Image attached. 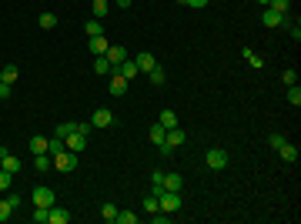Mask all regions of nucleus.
<instances>
[{
    "label": "nucleus",
    "mask_w": 301,
    "mask_h": 224,
    "mask_svg": "<svg viewBox=\"0 0 301 224\" xmlns=\"http://www.w3.org/2000/svg\"><path fill=\"white\" fill-rule=\"evenodd\" d=\"M157 208L167 214H178L181 211V191H161L157 194Z\"/></svg>",
    "instance_id": "1"
},
{
    "label": "nucleus",
    "mask_w": 301,
    "mask_h": 224,
    "mask_svg": "<svg viewBox=\"0 0 301 224\" xmlns=\"http://www.w3.org/2000/svg\"><path fill=\"white\" fill-rule=\"evenodd\" d=\"M104 57H107V60H111V64H114V67H117V64H124V60H127V57H131V54H127V50H124L121 44H111V47H107V54H104Z\"/></svg>",
    "instance_id": "10"
},
{
    "label": "nucleus",
    "mask_w": 301,
    "mask_h": 224,
    "mask_svg": "<svg viewBox=\"0 0 301 224\" xmlns=\"http://www.w3.org/2000/svg\"><path fill=\"white\" fill-rule=\"evenodd\" d=\"M147 80H151V84H154V87H161V84H164V70H161V67L147 70Z\"/></svg>",
    "instance_id": "30"
},
{
    "label": "nucleus",
    "mask_w": 301,
    "mask_h": 224,
    "mask_svg": "<svg viewBox=\"0 0 301 224\" xmlns=\"http://www.w3.org/2000/svg\"><path fill=\"white\" fill-rule=\"evenodd\" d=\"M37 23H40L44 30H54V27H57V17H54V13H50V10H44V13H40V17H37Z\"/></svg>",
    "instance_id": "25"
},
{
    "label": "nucleus",
    "mask_w": 301,
    "mask_h": 224,
    "mask_svg": "<svg viewBox=\"0 0 301 224\" xmlns=\"http://www.w3.org/2000/svg\"><path fill=\"white\" fill-rule=\"evenodd\" d=\"M184 7H194V10H201V7H208V0H184Z\"/></svg>",
    "instance_id": "44"
},
{
    "label": "nucleus",
    "mask_w": 301,
    "mask_h": 224,
    "mask_svg": "<svg viewBox=\"0 0 301 224\" xmlns=\"http://www.w3.org/2000/svg\"><path fill=\"white\" fill-rule=\"evenodd\" d=\"M281 80H285V87H295V84H298V74H295V70H285V74H281Z\"/></svg>",
    "instance_id": "39"
},
{
    "label": "nucleus",
    "mask_w": 301,
    "mask_h": 224,
    "mask_svg": "<svg viewBox=\"0 0 301 224\" xmlns=\"http://www.w3.org/2000/svg\"><path fill=\"white\" fill-rule=\"evenodd\" d=\"M111 124H114V114L107 107H97L94 117H90V127H111Z\"/></svg>",
    "instance_id": "8"
},
{
    "label": "nucleus",
    "mask_w": 301,
    "mask_h": 224,
    "mask_svg": "<svg viewBox=\"0 0 301 224\" xmlns=\"http://www.w3.org/2000/svg\"><path fill=\"white\" fill-rule=\"evenodd\" d=\"M268 144H271L275 151H278V147L285 144V134H268Z\"/></svg>",
    "instance_id": "42"
},
{
    "label": "nucleus",
    "mask_w": 301,
    "mask_h": 224,
    "mask_svg": "<svg viewBox=\"0 0 301 224\" xmlns=\"http://www.w3.org/2000/svg\"><path fill=\"white\" fill-rule=\"evenodd\" d=\"M90 13H94L97 20H104V13H107V0H94V7H90Z\"/></svg>",
    "instance_id": "28"
},
{
    "label": "nucleus",
    "mask_w": 301,
    "mask_h": 224,
    "mask_svg": "<svg viewBox=\"0 0 301 224\" xmlns=\"http://www.w3.org/2000/svg\"><path fill=\"white\" fill-rule=\"evenodd\" d=\"M33 208H54V188H37L33 191Z\"/></svg>",
    "instance_id": "6"
},
{
    "label": "nucleus",
    "mask_w": 301,
    "mask_h": 224,
    "mask_svg": "<svg viewBox=\"0 0 301 224\" xmlns=\"http://www.w3.org/2000/svg\"><path fill=\"white\" fill-rule=\"evenodd\" d=\"M114 70H117V74H121L124 80H134L137 74H141V70H137V64H134V57H127V60H124V64H117Z\"/></svg>",
    "instance_id": "9"
},
{
    "label": "nucleus",
    "mask_w": 301,
    "mask_h": 224,
    "mask_svg": "<svg viewBox=\"0 0 301 224\" xmlns=\"http://www.w3.org/2000/svg\"><path fill=\"white\" fill-rule=\"evenodd\" d=\"M64 151H67V144H64V137H47V154H50V157H57V154H64Z\"/></svg>",
    "instance_id": "16"
},
{
    "label": "nucleus",
    "mask_w": 301,
    "mask_h": 224,
    "mask_svg": "<svg viewBox=\"0 0 301 224\" xmlns=\"http://www.w3.org/2000/svg\"><path fill=\"white\" fill-rule=\"evenodd\" d=\"M285 20H288V13L275 10V7H265V17H261L265 27H285Z\"/></svg>",
    "instance_id": "5"
},
{
    "label": "nucleus",
    "mask_w": 301,
    "mask_h": 224,
    "mask_svg": "<svg viewBox=\"0 0 301 224\" xmlns=\"http://www.w3.org/2000/svg\"><path fill=\"white\" fill-rule=\"evenodd\" d=\"M84 30H87V37H97V34H104V23H100L97 17H90V20L84 23Z\"/></svg>",
    "instance_id": "24"
},
{
    "label": "nucleus",
    "mask_w": 301,
    "mask_h": 224,
    "mask_svg": "<svg viewBox=\"0 0 301 224\" xmlns=\"http://www.w3.org/2000/svg\"><path fill=\"white\" fill-rule=\"evenodd\" d=\"M181 188H184V178L178 171H171V174L164 171V191H181Z\"/></svg>",
    "instance_id": "14"
},
{
    "label": "nucleus",
    "mask_w": 301,
    "mask_h": 224,
    "mask_svg": "<svg viewBox=\"0 0 301 224\" xmlns=\"http://www.w3.org/2000/svg\"><path fill=\"white\" fill-rule=\"evenodd\" d=\"M204 161H208V168L211 171H224L228 168V151H224V147H211Z\"/></svg>",
    "instance_id": "3"
},
{
    "label": "nucleus",
    "mask_w": 301,
    "mask_h": 224,
    "mask_svg": "<svg viewBox=\"0 0 301 224\" xmlns=\"http://www.w3.org/2000/svg\"><path fill=\"white\" fill-rule=\"evenodd\" d=\"M3 154H7V147H0V161H3Z\"/></svg>",
    "instance_id": "48"
},
{
    "label": "nucleus",
    "mask_w": 301,
    "mask_h": 224,
    "mask_svg": "<svg viewBox=\"0 0 301 224\" xmlns=\"http://www.w3.org/2000/svg\"><path fill=\"white\" fill-rule=\"evenodd\" d=\"M50 164H54V157H50V154H33V168L40 171V174H47Z\"/></svg>",
    "instance_id": "19"
},
{
    "label": "nucleus",
    "mask_w": 301,
    "mask_h": 224,
    "mask_svg": "<svg viewBox=\"0 0 301 224\" xmlns=\"http://www.w3.org/2000/svg\"><path fill=\"white\" fill-rule=\"evenodd\" d=\"M10 184H13V174H10V171H3V168H0V191H7Z\"/></svg>",
    "instance_id": "37"
},
{
    "label": "nucleus",
    "mask_w": 301,
    "mask_h": 224,
    "mask_svg": "<svg viewBox=\"0 0 301 224\" xmlns=\"http://www.w3.org/2000/svg\"><path fill=\"white\" fill-rule=\"evenodd\" d=\"M10 94H13V87H10V84H3V80H0V101H10Z\"/></svg>",
    "instance_id": "43"
},
{
    "label": "nucleus",
    "mask_w": 301,
    "mask_h": 224,
    "mask_svg": "<svg viewBox=\"0 0 301 224\" xmlns=\"http://www.w3.org/2000/svg\"><path fill=\"white\" fill-rule=\"evenodd\" d=\"M241 54H245V60H248V64H251V67H258V70L265 67V60H261V57H258L255 50H241Z\"/></svg>",
    "instance_id": "29"
},
{
    "label": "nucleus",
    "mask_w": 301,
    "mask_h": 224,
    "mask_svg": "<svg viewBox=\"0 0 301 224\" xmlns=\"http://www.w3.org/2000/svg\"><path fill=\"white\" fill-rule=\"evenodd\" d=\"M70 218H74V214L67 211V208H50V218H47V224H70Z\"/></svg>",
    "instance_id": "11"
},
{
    "label": "nucleus",
    "mask_w": 301,
    "mask_h": 224,
    "mask_svg": "<svg viewBox=\"0 0 301 224\" xmlns=\"http://www.w3.org/2000/svg\"><path fill=\"white\" fill-rule=\"evenodd\" d=\"M57 137H67V134H74V121H64V124H57Z\"/></svg>",
    "instance_id": "35"
},
{
    "label": "nucleus",
    "mask_w": 301,
    "mask_h": 224,
    "mask_svg": "<svg viewBox=\"0 0 301 224\" xmlns=\"http://www.w3.org/2000/svg\"><path fill=\"white\" fill-rule=\"evenodd\" d=\"M134 0H117V7H131Z\"/></svg>",
    "instance_id": "47"
},
{
    "label": "nucleus",
    "mask_w": 301,
    "mask_h": 224,
    "mask_svg": "<svg viewBox=\"0 0 301 224\" xmlns=\"http://www.w3.org/2000/svg\"><path fill=\"white\" fill-rule=\"evenodd\" d=\"M141 208H144L147 214H154V211H161V208H157V198H154V194H147L144 201H141Z\"/></svg>",
    "instance_id": "32"
},
{
    "label": "nucleus",
    "mask_w": 301,
    "mask_h": 224,
    "mask_svg": "<svg viewBox=\"0 0 301 224\" xmlns=\"http://www.w3.org/2000/svg\"><path fill=\"white\" fill-rule=\"evenodd\" d=\"M278 154H281V161H291V164H295V161H298V147L285 141V144L278 147Z\"/></svg>",
    "instance_id": "20"
},
{
    "label": "nucleus",
    "mask_w": 301,
    "mask_h": 224,
    "mask_svg": "<svg viewBox=\"0 0 301 224\" xmlns=\"http://www.w3.org/2000/svg\"><path fill=\"white\" fill-rule=\"evenodd\" d=\"M107 47H111V44H107V37H104V34L87 37V50H90V54H107Z\"/></svg>",
    "instance_id": "12"
},
{
    "label": "nucleus",
    "mask_w": 301,
    "mask_h": 224,
    "mask_svg": "<svg viewBox=\"0 0 301 224\" xmlns=\"http://www.w3.org/2000/svg\"><path fill=\"white\" fill-rule=\"evenodd\" d=\"M37 224H47V218H50V208H33V214H30Z\"/></svg>",
    "instance_id": "31"
},
{
    "label": "nucleus",
    "mask_w": 301,
    "mask_h": 224,
    "mask_svg": "<svg viewBox=\"0 0 301 224\" xmlns=\"http://www.w3.org/2000/svg\"><path fill=\"white\" fill-rule=\"evenodd\" d=\"M117 221L121 224H137V214L134 211H117Z\"/></svg>",
    "instance_id": "38"
},
{
    "label": "nucleus",
    "mask_w": 301,
    "mask_h": 224,
    "mask_svg": "<svg viewBox=\"0 0 301 224\" xmlns=\"http://www.w3.org/2000/svg\"><path fill=\"white\" fill-rule=\"evenodd\" d=\"M30 151L33 154H47V137H30Z\"/></svg>",
    "instance_id": "27"
},
{
    "label": "nucleus",
    "mask_w": 301,
    "mask_h": 224,
    "mask_svg": "<svg viewBox=\"0 0 301 224\" xmlns=\"http://www.w3.org/2000/svg\"><path fill=\"white\" fill-rule=\"evenodd\" d=\"M74 168H77V154L74 151H64V154L54 157V171H60V174H70Z\"/></svg>",
    "instance_id": "2"
},
{
    "label": "nucleus",
    "mask_w": 301,
    "mask_h": 224,
    "mask_svg": "<svg viewBox=\"0 0 301 224\" xmlns=\"http://www.w3.org/2000/svg\"><path fill=\"white\" fill-rule=\"evenodd\" d=\"M167 144L174 147V151H178L181 144H184V141H188V134H184V131H181V127H171V131H167V137H164Z\"/></svg>",
    "instance_id": "15"
},
{
    "label": "nucleus",
    "mask_w": 301,
    "mask_h": 224,
    "mask_svg": "<svg viewBox=\"0 0 301 224\" xmlns=\"http://www.w3.org/2000/svg\"><path fill=\"white\" fill-rule=\"evenodd\" d=\"M147 137H151V144H164V137H167V131L164 127H161V124H154V127H151V131H147Z\"/></svg>",
    "instance_id": "22"
},
{
    "label": "nucleus",
    "mask_w": 301,
    "mask_h": 224,
    "mask_svg": "<svg viewBox=\"0 0 301 224\" xmlns=\"http://www.w3.org/2000/svg\"><path fill=\"white\" fill-rule=\"evenodd\" d=\"M107 90H111V97H124V94H127V80H124L121 74L114 70L111 80H107Z\"/></svg>",
    "instance_id": "7"
},
{
    "label": "nucleus",
    "mask_w": 301,
    "mask_h": 224,
    "mask_svg": "<svg viewBox=\"0 0 301 224\" xmlns=\"http://www.w3.org/2000/svg\"><path fill=\"white\" fill-rule=\"evenodd\" d=\"M151 184L164 191V171H154V174H151Z\"/></svg>",
    "instance_id": "41"
},
{
    "label": "nucleus",
    "mask_w": 301,
    "mask_h": 224,
    "mask_svg": "<svg viewBox=\"0 0 301 224\" xmlns=\"http://www.w3.org/2000/svg\"><path fill=\"white\" fill-rule=\"evenodd\" d=\"M100 218H104V221H117V204H104V208H100Z\"/></svg>",
    "instance_id": "26"
},
{
    "label": "nucleus",
    "mask_w": 301,
    "mask_h": 224,
    "mask_svg": "<svg viewBox=\"0 0 301 224\" xmlns=\"http://www.w3.org/2000/svg\"><path fill=\"white\" fill-rule=\"evenodd\" d=\"M157 124H161L164 131H171V127H178V114H174V111H161V121H157Z\"/></svg>",
    "instance_id": "23"
},
{
    "label": "nucleus",
    "mask_w": 301,
    "mask_h": 224,
    "mask_svg": "<svg viewBox=\"0 0 301 224\" xmlns=\"http://www.w3.org/2000/svg\"><path fill=\"white\" fill-rule=\"evenodd\" d=\"M157 147H161V154H164V157H171V154H174V147L167 144V141H164V144H157Z\"/></svg>",
    "instance_id": "46"
},
{
    "label": "nucleus",
    "mask_w": 301,
    "mask_h": 224,
    "mask_svg": "<svg viewBox=\"0 0 301 224\" xmlns=\"http://www.w3.org/2000/svg\"><path fill=\"white\" fill-rule=\"evenodd\" d=\"M7 201H10V208H13V211H17V208H20V194H7Z\"/></svg>",
    "instance_id": "45"
},
{
    "label": "nucleus",
    "mask_w": 301,
    "mask_h": 224,
    "mask_svg": "<svg viewBox=\"0 0 301 224\" xmlns=\"http://www.w3.org/2000/svg\"><path fill=\"white\" fill-rule=\"evenodd\" d=\"M134 64H137V70H141V74H147V70H154V67H157L154 54H137V57H134Z\"/></svg>",
    "instance_id": "13"
},
{
    "label": "nucleus",
    "mask_w": 301,
    "mask_h": 224,
    "mask_svg": "<svg viewBox=\"0 0 301 224\" xmlns=\"http://www.w3.org/2000/svg\"><path fill=\"white\" fill-rule=\"evenodd\" d=\"M17 74H20L17 64H3V67H0V80H3V84H10V87H13V80H17Z\"/></svg>",
    "instance_id": "18"
},
{
    "label": "nucleus",
    "mask_w": 301,
    "mask_h": 224,
    "mask_svg": "<svg viewBox=\"0 0 301 224\" xmlns=\"http://www.w3.org/2000/svg\"><path fill=\"white\" fill-rule=\"evenodd\" d=\"M258 3H265V7H268V3H271V0H258Z\"/></svg>",
    "instance_id": "49"
},
{
    "label": "nucleus",
    "mask_w": 301,
    "mask_h": 224,
    "mask_svg": "<svg viewBox=\"0 0 301 224\" xmlns=\"http://www.w3.org/2000/svg\"><path fill=\"white\" fill-rule=\"evenodd\" d=\"M64 144H67V151L80 154V151L87 147V134H80V131H77V124H74V134H67V137H64Z\"/></svg>",
    "instance_id": "4"
},
{
    "label": "nucleus",
    "mask_w": 301,
    "mask_h": 224,
    "mask_svg": "<svg viewBox=\"0 0 301 224\" xmlns=\"http://www.w3.org/2000/svg\"><path fill=\"white\" fill-rule=\"evenodd\" d=\"M10 218H13V208H10V201L3 198V201H0V221H10Z\"/></svg>",
    "instance_id": "33"
},
{
    "label": "nucleus",
    "mask_w": 301,
    "mask_h": 224,
    "mask_svg": "<svg viewBox=\"0 0 301 224\" xmlns=\"http://www.w3.org/2000/svg\"><path fill=\"white\" fill-rule=\"evenodd\" d=\"M288 104H291V107H298V104H301V87H298V84L288 87Z\"/></svg>",
    "instance_id": "34"
},
{
    "label": "nucleus",
    "mask_w": 301,
    "mask_h": 224,
    "mask_svg": "<svg viewBox=\"0 0 301 224\" xmlns=\"http://www.w3.org/2000/svg\"><path fill=\"white\" fill-rule=\"evenodd\" d=\"M94 70H97V74H107V77H111V74H114V64H111V60H107L104 54H100L97 60H94Z\"/></svg>",
    "instance_id": "21"
},
{
    "label": "nucleus",
    "mask_w": 301,
    "mask_h": 224,
    "mask_svg": "<svg viewBox=\"0 0 301 224\" xmlns=\"http://www.w3.org/2000/svg\"><path fill=\"white\" fill-rule=\"evenodd\" d=\"M285 27H288V34L295 37V40H301V27H298V20H291V17H288V20H285Z\"/></svg>",
    "instance_id": "36"
},
{
    "label": "nucleus",
    "mask_w": 301,
    "mask_h": 224,
    "mask_svg": "<svg viewBox=\"0 0 301 224\" xmlns=\"http://www.w3.org/2000/svg\"><path fill=\"white\" fill-rule=\"evenodd\" d=\"M0 168H3V171H10V174H17L23 164H20V157H13L10 151H7V154H3V161H0Z\"/></svg>",
    "instance_id": "17"
},
{
    "label": "nucleus",
    "mask_w": 301,
    "mask_h": 224,
    "mask_svg": "<svg viewBox=\"0 0 301 224\" xmlns=\"http://www.w3.org/2000/svg\"><path fill=\"white\" fill-rule=\"evenodd\" d=\"M268 7H275V10H281V13H288L291 10V0H271Z\"/></svg>",
    "instance_id": "40"
}]
</instances>
